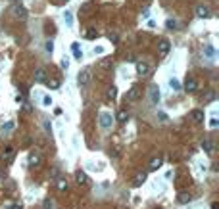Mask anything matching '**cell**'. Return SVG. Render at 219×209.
Returning a JSON list of instances; mask_svg holds the SVG:
<instances>
[{"label":"cell","instance_id":"cell-17","mask_svg":"<svg viewBox=\"0 0 219 209\" xmlns=\"http://www.w3.org/2000/svg\"><path fill=\"white\" fill-rule=\"evenodd\" d=\"M116 94H117V88L116 86H110L108 90H106V100H113V98H116Z\"/></svg>","mask_w":219,"mask_h":209},{"label":"cell","instance_id":"cell-33","mask_svg":"<svg viewBox=\"0 0 219 209\" xmlns=\"http://www.w3.org/2000/svg\"><path fill=\"white\" fill-rule=\"evenodd\" d=\"M52 205H54L52 200H44V209H52Z\"/></svg>","mask_w":219,"mask_h":209},{"label":"cell","instance_id":"cell-37","mask_svg":"<svg viewBox=\"0 0 219 209\" xmlns=\"http://www.w3.org/2000/svg\"><path fill=\"white\" fill-rule=\"evenodd\" d=\"M48 86H50V88H58V86H60V81H52Z\"/></svg>","mask_w":219,"mask_h":209},{"label":"cell","instance_id":"cell-40","mask_svg":"<svg viewBox=\"0 0 219 209\" xmlns=\"http://www.w3.org/2000/svg\"><path fill=\"white\" fill-rule=\"evenodd\" d=\"M211 209H219V205L217 203H211Z\"/></svg>","mask_w":219,"mask_h":209},{"label":"cell","instance_id":"cell-31","mask_svg":"<svg viewBox=\"0 0 219 209\" xmlns=\"http://www.w3.org/2000/svg\"><path fill=\"white\" fill-rule=\"evenodd\" d=\"M64 19H65L67 25H71V19H73V17H71V12H65V14H64Z\"/></svg>","mask_w":219,"mask_h":209},{"label":"cell","instance_id":"cell-26","mask_svg":"<svg viewBox=\"0 0 219 209\" xmlns=\"http://www.w3.org/2000/svg\"><path fill=\"white\" fill-rule=\"evenodd\" d=\"M211 100H215V92H213V90H208L206 92V102H211Z\"/></svg>","mask_w":219,"mask_h":209},{"label":"cell","instance_id":"cell-27","mask_svg":"<svg viewBox=\"0 0 219 209\" xmlns=\"http://www.w3.org/2000/svg\"><path fill=\"white\" fill-rule=\"evenodd\" d=\"M110 65H112V60H110V58L100 60V67H110Z\"/></svg>","mask_w":219,"mask_h":209},{"label":"cell","instance_id":"cell-32","mask_svg":"<svg viewBox=\"0 0 219 209\" xmlns=\"http://www.w3.org/2000/svg\"><path fill=\"white\" fill-rule=\"evenodd\" d=\"M60 65L64 67V69H67V67H69V60H67V58H64V60L60 61Z\"/></svg>","mask_w":219,"mask_h":209},{"label":"cell","instance_id":"cell-12","mask_svg":"<svg viewBox=\"0 0 219 209\" xmlns=\"http://www.w3.org/2000/svg\"><path fill=\"white\" fill-rule=\"evenodd\" d=\"M196 15L198 17H210V10H208L206 6H198L196 8Z\"/></svg>","mask_w":219,"mask_h":209},{"label":"cell","instance_id":"cell-2","mask_svg":"<svg viewBox=\"0 0 219 209\" xmlns=\"http://www.w3.org/2000/svg\"><path fill=\"white\" fill-rule=\"evenodd\" d=\"M148 100L152 104H158L160 102V86L158 85H150V88H148Z\"/></svg>","mask_w":219,"mask_h":209},{"label":"cell","instance_id":"cell-14","mask_svg":"<svg viewBox=\"0 0 219 209\" xmlns=\"http://www.w3.org/2000/svg\"><path fill=\"white\" fill-rule=\"evenodd\" d=\"M71 50H73V58H75V60H81L83 52H81V48H79V44L73 42V44H71Z\"/></svg>","mask_w":219,"mask_h":209},{"label":"cell","instance_id":"cell-10","mask_svg":"<svg viewBox=\"0 0 219 209\" xmlns=\"http://www.w3.org/2000/svg\"><path fill=\"white\" fill-rule=\"evenodd\" d=\"M144 180H146V173H137V175H135V179H133V186L144 184Z\"/></svg>","mask_w":219,"mask_h":209},{"label":"cell","instance_id":"cell-23","mask_svg":"<svg viewBox=\"0 0 219 209\" xmlns=\"http://www.w3.org/2000/svg\"><path fill=\"white\" fill-rule=\"evenodd\" d=\"M202 148H204L208 154H211V150H213V144H211V140H204V144H202Z\"/></svg>","mask_w":219,"mask_h":209},{"label":"cell","instance_id":"cell-34","mask_svg":"<svg viewBox=\"0 0 219 209\" xmlns=\"http://www.w3.org/2000/svg\"><path fill=\"white\" fill-rule=\"evenodd\" d=\"M217 125H219V121H217V119H215V117H213V119H211V121H210V127H211V129H215V127H217Z\"/></svg>","mask_w":219,"mask_h":209},{"label":"cell","instance_id":"cell-30","mask_svg":"<svg viewBox=\"0 0 219 209\" xmlns=\"http://www.w3.org/2000/svg\"><path fill=\"white\" fill-rule=\"evenodd\" d=\"M50 104H52V98H50V96H43V106H44V108H48Z\"/></svg>","mask_w":219,"mask_h":209},{"label":"cell","instance_id":"cell-21","mask_svg":"<svg viewBox=\"0 0 219 209\" xmlns=\"http://www.w3.org/2000/svg\"><path fill=\"white\" fill-rule=\"evenodd\" d=\"M56 186H58V190H67V182H65V179H58V182H56Z\"/></svg>","mask_w":219,"mask_h":209},{"label":"cell","instance_id":"cell-29","mask_svg":"<svg viewBox=\"0 0 219 209\" xmlns=\"http://www.w3.org/2000/svg\"><path fill=\"white\" fill-rule=\"evenodd\" d=\"M165 23H167V29H177V21H175V19H167Z\"/></svg>","mask_w":219,"mask_h":209},{"label":"cell","instance_id":"cell-38","mask_svg":"<svg viewBox=\"0 0 219 209\" xmlns=\"http://www.w3.org/2000/svg\"><path fill=\"white\" fill-rule=\"evenodd\" d=\"M4 209H21V205H19V203H15V205H8V207H4Z\"/></svg>","mask_w":219,"mask_h":209},{"label":"cell","instance_id":"cell-41","mask_svg":"<svg viewBox=\"0 0 219 209\" xmlns=\"http://www.w3.org/2000/svg\"><path fill=\"white\" fill-rule=\"evenodd\" d=\"M119 209H127V207H119Z\"/></svg>","mask_w":219,"mask_h":209},{"label":"cell","instance_id":"cell-19","mask_svg":"<svg viewBox=\"0 0 219 209\" xmlns=\"http://www.w3.org/2000/svg\"><path fill=\"white\" fill-rule=\"evenodd\" d=\"M29 165H31V167H39V165H40V158H39L36 154H33V155L29 158Z\"/></svg>","mask_w":219,"mask_h":209},{"label":"cell","instance_id":"cell-4","mask_svg":"<svg viewBox=\"0 0 219 209\" xmlns=\"http://www.w3.org/2000/svg\"><path fill=\"white\" fill-rule=\"evenodd\" d=\"M169 50H171L169 40L167 39H161L160 42H158V52H160V54H169Z\"/></svg>","mask_w":219,"mask_h":209},{"label":"cell","instance_id":"cell-9","mask_svg":"<svg viewBox=\"0 0 219 209\" xmlns=\"http://www.w3.org/2000/svg\"><path fill=\"white\" fill-rule=\"evenodd\" d=\"M196 88H198V83L194 79H186V83H185V90L186 92H194Z\"/></svg>","mask_w":219,"mask_h":209},{"label":"cell","instance_id":"cell-11","mask_svg":"<svg viewBox=\"0 0 219 209\" xmlns=\"http://www.w3.org/2000/svg\"><path fill=\"white\" fill-rule=\"evenodd\" d=\"M190 115H192V121H196V123H202V121H204V111H202V109H194Z\"/></svg>","mask_w":219,"mask_h":209},{"label":"cell","instance_id":"cell-35","mask_svg":"<svg viewBox=\"0 0 219 209\" xmlns=\"http://www.w3.org/2000/svg\"><path fill=\"white\" fill-rule=\"evenodd\" d=\"M158 117H160V121H167V115H165L163 111H160V113H158Z\"/></svg>","mask_w":219,"mask_h":209},{"label":"cell","instance_id":"cell-8","mask_svg":"<svg viewBox=\"0 0 219 209\" xmlns=\"http://www.w3.org/2000/svg\"><path fill=\"white\" fill-rule=\"evenodd\" d=\"M138 96H140V90H138V86H133L131 90L127 92V100H131V102H137V100H138Z\"/></svg>","mask_w":219,"mask_h":209},{"label":"cell","instance_id":"cell-13","mask_svg":"<svg viewBox=\"0 0 219 209\" xmlns=\"http://www.w3.org/2000/svg\"><path fill=\"white\" fill-rule=\"evenodd\" d=\"M150 171H158L160 167H161V159L160 158H154V159H150Z\"/></svg>","mask_w":219,"mask_h":209},{"label":"cell","instance_id":"cell-25","mask_svg":"<svg viewBox=\"0 0 219 209\" xmlns=\"http://www.w3.org/2000/svg\"><path fill=\"white\" fill-rule=\"evenodd\" d=\"M169 86L173 88V90H179V88H181V85H179V81H177V79H171L169 81Z\"/></svg>","mask_w":219,"mask_h":209},{"label":"cell","instance_id":"cell-6","mask_svg":"<svg viewBox=\"0 0 219 209\" xmlns=\"http://www.w3.org/2000/svg\"><path fill=\"white\" fill-rule=\"evenodd\" d=\"M35 81L36 83H46V69L36 67V69H35Z\"/></svg>","mask_w":219,"mask_h":209},{"label":"cell","instance_id":"cell-20","mask_svg":"<svg viewBox=\"0 0 219 209\" xmlns=\"http://www.w3.org/2000/svg\"><path fill=\"white\" fill-rule=\"evenodd\" d=\"M204 52H206L208 58H213V56H215V50H213L211 44H206V46H204Z\"/></svg>","mask_w":219,"mask_h":209},{"label":"cell","instance_id":"cell-36","mask_svg":"<svg viewBox=\"0 0 219 209\" xmlns=\"http://www.w3.org/2000/svg\"><path fill=\"white\" fill-rule=\"evenodd\" d=\"M46 50H48V52L54 50V44H52V40H48V42H46Z\"/></svg>","mask_w":219,"mask_h":209},{"label":"cell","instance_id":"cell-16","mask_svg":"<svg viewBox=\"0 0 219 209\" xmlns=\"http://www.w3.org/2000/svg\"><path fill=\"white\" fill-rule=\"evenodd\" d=\"M75 180L79 182V184H87V182H88V179H87V175L83 173V171H79V173L75 175Z\"/></svg>","mask_w":219,"mask_h":209},{"label":"cell","instance_id":"cell-3","mask_svg":"<svg viewBox=\"0 0 219 209\" xmlns=\"http://www.w3.org/2000/svg\"><path fill=\"white\" fill-rule=\"evenodd\" d=\"M77 83H79V86H87L88 83H90V71H88V69H83L79 73V77H77Z\"/></svg>","mask_w":219,"mask_h":209},{"label":"cell","instance_id":"cell-28","mask_svg":"<svg viewBox=\"0 0 219 209\" xmlns=\"http://www.w3.org/2000/svg\"><path fill=\"white\" fill-rule=\"evenodd\" d=\"M179 200L185 203V201H190V200H192V196H190V194H181V196H179Z\"/></svg>","mask_w":219,"mask_h":209},{"label":"cell","instance_id":"cell-1","mask_svg":"<svg viewBox=\"0 0 219 209\" xmlns=\"http://www.w3.org/2000/svg\"><path fill=\"white\" fill-rule=\"evenodd\" d=\"M98 125H100V127H102L104 130L112 129V125H113V117H112V113L102 111V113H100V117H98Z\"/></svg>","mask_w":219,"mask_h":209},{"label":"cell","instance_id":"cell-7","mask_svg":"<svg viewBox=\"0 0 219 209\" xmlns=\"http://www.w3.org/2000/svg\"><path fill=\"white\" fill-rule=\"evenodd\" d=\"M14 154H15L14 146H6V148H4V151H2V159H4V161H10V159L14 158Z\"/></svg>","mask_w":219,"mask_h":209},{"label":"cell","instance_id":"cell-22","mask_svg":"<svg viewBox=\"0 0 219 209\" xmlns=\"http://www.w3.org/2000/svg\"><path fill=\"white\" fill-rule=\"evenodd\" d=\"M127 119H129V113H127V111H119V113H117V121H119V123H125Z\"/></svg>","mask_w":219,"mask_h":209},{"label":"cell","instance_id":"cell-39","mask_svg":"<svg viewBox=\"0 0 219 209\" xmlns=\"http://www.w3.org/2000/svg\"><path fill=\"white\" fill-rule=\"evenodd\" d=\"M94 52H96V54H102V52H104V48H102V46H96V48H94Z\"/></svg>","mask_w":219,"mask_h":209},{"label":"cell","instance_id":"cell-15","mask_svg":"<svg viewBox=\"0 0 219 209\" xmlns=\"http://www.w3.org/2000/svg\"><path fill=\"white\" fill-rule=\"evenodd\" d=\"M14 127H15V125H14V121H6V123L2 125V134L12 133V130H14Z\"/></svg>","mask_w":219,"mask_h":209},{"label":"cell","instance_id":"cell-5","mask_svg":"<svg viewBox=\"0 0 219 209\" xmlns=\"http://www.w3.org/2000/svg\"><path fill=\"white\" fill-rule=\"evenodd\" d=\"M137 73L140 77H146L150 73V65L146 64V61H138V64H137Z\"/></svg>","mask_w":219,"mask_h":209},{"label":"cell","instance_id":"cell-24","mask_svg":"<svg viewBox=\"0 0 219 209\" xmlns=\"http://www.w3.org/2000/svg\"><path fill=\"white\" fill-rule=\"evenodd\" d=\"M96 36H98L96 29H88V31H87V39H90V40H92V39H96Z\"/></svg>","mask_w":219,"mask_h":209},{"label":"cell","instance_id":"cell-18","mask_svg":"<svg viewBox=\"0 0 219 209\" xmlns=\"http://www.w3.org/2000/svg\"><path fill=\"white\" fill-rule=\"evenodd\" d=\"M14 14L17 15V17H25V15H27V10H25L23 6H15L14 8Z\"/></svg>","mask_w":219,"mask_h":209}]
</instances>
